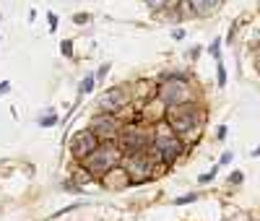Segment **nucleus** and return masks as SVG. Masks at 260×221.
<instances>
[{
    "instance_id": "1",
    "label": "nucleus",
    "mask_w": 260,
    "mask_h": 221,
    "mask_svg": "<svg viewBox=\"0 0 260 221\" xmlns=\"http://www.w3.org/2000/svg\"><path fill=\"white\" fill-rule=\"evenodd\" d=\"M154 148L159 151V156L164 162H175L180 156V151H182V143L177 141V136H175V130H172V128L159 125L156 136H154Z\"/></svg>"
},
{
    "instance_id": "2",
    "label": "nucleus",
    "mask_w": 260,
    "mask_h": 221,
    "mask_svg": "<svg viewBox=\"0 0 260 221\" xmlns=\"http://www.w3.org/2000/svg\"><path fill=\"white\" fill-rule=\"evenodd\" d=\"M159 94H161V102H164L167 107H175V104H182V102L187 99L190 88H187V83H185L182 78H175V76H169V78H167V81L161 83Z\"/></svg>"
},
{
    "instance_id": "3",
    "label": "nucleus",
    "mask_w": 260,
    "mask_h": 221,
    "mask_svg": "<svg viewBox=\"0 0 260 221\" xmlns=\"http://www.w3.org/2000/svg\"><path fill=\"white\" fill-rule=\"evenodd\" d=\"M120 159V153L112 148V146H107V148H94L89 153V169L96 172V174H104V172H110Z\"/></svg>"
},
{
    "instance_id": "4",
    "label": "nucleus",
    "mask_w": 260,
    "mask_h": 221,
    "mask_svg": "<svg viewBox=\"0 0 260 221\" xmlns=\"http://www.w3.org/2000/svg\"><path fill=\"white\" fill-rule=\"evenodd\" d=\"M169 122H172V130H180V133L192 130L195 122H198V109L175 104V107H172V115H169Z\"/></svg>"
},
{
    "instance_id": "5",
    "label": "nucleus",
    "mask_w": 260,
    "mask_h": 221,
    "mask_svg": "<svg viewBox=\"0 0 260 221\" xmlns=\"http://www.w3.org/2000/svg\"><path fill=\"white\" fill-rule=\"evenodd\" d=\"M71 148H73V156H89L96 148V136L94 133H76Z\"/></svg>"
},
{
    "instance_id": "6",
    "label": "nucleus",
    "mask_w": 260,
    "mask_h": 221,
    "mask_svg": "<svg viewBox=\"0 0 260 221\" xmlns=\"http://www.w3.org/2000/svg\"><path fill=\"white\" fill-rule=\"evenodd\" d=\"M125 102H127V94L122 91V88H112V91H107V94L99 99V104H102L104 112H117Z\"/></svg>"
},
{
    "instance_id": "7",
    "label": "nucleus",
    "mask_w": 260,
    "mask_h": 221,
    "mask_svg": "<svg viewBox=\"0 0 260 221\" xmlns=\"http://www.w3.org/2000/svg\"><path fill=\"white\" fill-rule=\"evenodd\" d=\"M91 128H94V136H99V138H115V136H117V122H115L110 115L96 117V120L91 122Z\"/></svg>"
},
{
    "instance_id": "8",
    "label": "nucleus",
    "mask_w": 260,
    "mask_h": 221,
    "mask_svg": "<svg viewBox=\"0 0 260 221\" xmlns=\"http://www.w3.org/2000/svg\"><path fill=\"white\" fill-rule=\"evenodd\" d=\"M122 148L130 153H141V148H146V136L141 130H130L122 136Z\"/></svg>"
},
{
    "instance_id": "9",
    "label": "nucleus",
    "mask_w": 260,
    "mask_h": 221,
    "mask_svg": "<svg viewBox=\"0 0 260 221\" xmlns=\"http://www.w3.org/2000/svg\"><path fill=\"white\" fill-rule=\"evenodd\" d=\"M127 169L133 172V177H146V174H148V162H146V156H141V153H133V159L127 162Z\"/></svg>"
},
{
    "instance_id": "10",
    "label": "nucleus",
    "mask_w": 260,
    "mask_h": 221,
    "mask_svg": "<svg viewBox=\"0 0 260 221\" xmlns=\"http://www.w3.org/2000/svg\"><path fill=\"white\" fill-rule=\"evenodd\" d=\"M187 3L195 8V11H201V13H208L213 11L216 6H219V0H187Z\"/></svg>"
},
{
    "instance_id": "11",
    "label": "nucleus",
    "mask_w": 260,
    "mask_h": 221,
    "mask_svg": "<svg viewBox=\"0 0 260 221\" xmlns=\"http://www.w3.org/2000/svg\"><path fill=\"white\" fill-rule=\"evenodd\" d=\"M91 88H94V76H86V78L81 81V86H78V91H81V94H89Z\"/></svg>"
},
{
    "instance_id": "12",
    "label": "nucleus",
    "mask_w": 260,
    "mask_h": 221,
    "mask_svg": "<svg viewBox=\"0 0 260 221\" xmlns=\"http://www.w3.org/2000/svg\"><path fill=\"white\" fill-rule=\"evenodd\" d=\"M55 122H57V115H55V112H47L45 117L39 120V125H42V128H52Z\"/></svg>"
},
{
    "instance_id": "13",
    "label": "nucleus",
    "mask_w": 260,
    "mask_h": 221,
    "mask_svg": "<svg viewBox=\"0 0 260 221\" xmlns=\"http://www.w3.org/2000/svg\"><path fill=\"white\" fill-rule=\"evenodd\" d=\"M60 50H62V55H65V57H71V55H73V52H71V50H73V44H71L68 39H65V42L60 44Z\"/></svg>"
},
{
    "instance_id": "14",
    "label": "nucleus",
    "mask_w": 260,
    "mask_h": 221,
    "mask_svg": "<svg viewBox=\"0 0 260 221\" xmlns=\"http://www.w3.org/2000/svg\"><path fill=\"white\" fill-rule=\"evenodd\" d=\"M146 3H148L151 8H164V6L169 3V0H146Z\"/></svg>"
},
{
    "instance_id": "15",
    "label": "nucleus",
    "mask_w": 260,
    "mask_h": 221,
    "mask_svg": "<svg viewBox=\"0 0 260 221\" xmlns=\"http://www.w3.org/2000/svg\"><path fill=\"white\" fill-rule=\"evenodd\" d=\"M107 71H110V62H104V65H102V68H99V71H96V78H99V81H102V78H104V76H107Z\"/></svg>"
},
{
    "instance_id": "16",
    "label": "nucleus",
    "mask_w": 260,
    "mask_h": 221,
    "mask_svg": "<svg viewBox=\"0 0 260 221\" xmlns=\"http://www.w3.org/2000/svg\"><path fill=\"white\" fill-rule=\"evenodd\" d=\"M195 198H198V195H192V193H190V195H185V198H177V203H192Z\"/></svg>"
},
{
    "instance_id": "17",
    "label": "nucleus",
    "mask_w": 260,
    "mask_h": 221,
    "mask_svg": "<svg viewBox=\"0 0 260 221\" xmlns=\"http://www.w3.org/2000/svg\"><path fill=\"white\" fill-rule=\"evenodd\" d=\"M213 174H216V169H211L208 174H203V177H201V182H211V180H213Z\"/></svg>"
},
{
    "instance_id": "18",
    "label": "nucleus",
    "mask_w": 260,
    "mask_h": 221,
    "mask_svg": "<svg viewBox=\"0 0 260 221\" xmlns=\"http://www.w3.org/2000/svg\"><path fill=\"white\" fill-rule=\"evenodd\" d=\"M232 182L240 185V182H242V172H234V174H232Z\"/></svg>"
},
{
    "instance_id": "19",
    "label": "nucleus",
    "mask_w": 260,
    "mask_h": 221,
    "mask_svg": "<svg viewBox=\"0 0 260 221\" xmlns=\"http://www.w3.org/2000/svg\"><path fill=\"white\" fill-rule=\"evenodd\" d=\"M232 159H234V156H232V151H229V153H224V156H221V164H229Z\"/></svg>"
},
{
    "instance_id": "20",
    "label": "nucleus",
    "mask_w": 260,
    "mask_h": 221,
    "mask_svg": "<svg viewBox=\"0 0 260 221\" xmlns=\"http://www.w3.org/2000/svg\"><path fill=\"white\" fill-rule=\"evenodd\" d=\"M86 21H89V16H81V13L76 16V24H86Z\"/></svg>"
},
{
    "instance_id": "21",
    "label": "nucleus",
    "mask_w": 260,
    "mask_h": 221,
    "mask_svg": "<svg viewBox=\"0 0 260 221\" xmlns=\"http://www.w3.org/2000/svg\"><path fill=\"white\" fill-rule=\"evenodd\" d=\"M8 88H11V83H8V81H6V83H0V94H6Z\"/></svg>"
}]
</instances>
